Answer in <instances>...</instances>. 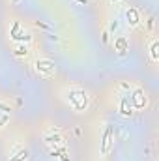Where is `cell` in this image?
Listing matches in <instances>:
<instances>
[{
	"label": "cell",
	"instance_id": "obj_1",
	"mask_svg": "<svg viewBox=\"0 0 159 161\" xmlns=\"http://www.w3.org/2000/svg\"><path fill=\"white\" fill-rule=\"evenodd\" d=\"M36 66H38L36 69L41 77H51L54 73V62H51V60H38Z\"/></svg>",
	"mask_w": 159,
	"mask_h": 161
},
{
	"label": "cell",
	"instance_id": "obj_2",
	"mask_svg": "<svg viewBox=\"0 0 159 161\" xmlns=\"http://www.w3.org/2000/svg\"><path fill=\"white\" fill-rule=\"evenodd\" d=\"M110 135H112V131H110V127L105 131V137H103V146H101V152L103 154H107L109 152V148H110Z\"/></svg>",
	"mask_w": 159,
	"mask_h": 161
},
{
	"label": "cell",
	"instance_id": "obj_3",
	"mask_svg": "<svg viewBox=\"0 0 159 161\" xmlns=\"http://www.w3.org/2000/svg\"><path fill=\"white\" fill-rule=\"evenodd\" d=\"M150 54H152V60H154V62H157V58H159V56H157V41H155V39L152 41V47H150Z\"/></svg>",
	"mask_w": 159,
	"mask_h": 161
},
{
	"label": "cell",
	"instance_id": "obj_4",
	"mask_svg": "<svg viewBox=\"0 0 159 161\" xmlns=\"http://www.w3.org/2000/svg\"><path fill=\"white\" fill-rule=\"evenodd\" d=\"M127 19H131V21H129L131 24H137V23H139V15H137V11H135V9H129V11H127Z\"/></svg>",
	"mask_w": 159,
	"mask_h": 161
},
{
	"label": "cell",
	"instance_id": "obj_5",
	"mask_svg": "<svg viewBox=\"0 0 159 161\" xmlns=\"http://www.w3.org/2000/svg\"><path fill=\"white\" fill-rule=\"evenodd\" d=\"M45 142H49V144H52V142H54V144H60L62 139H60V137H45Z\"/></svg>",
	"mask_w": 159,
	"mask_h": 161
},
{
	"label": "cell",
	"instance_id": "obj_6",
	"mask_svg": "<svg viewBox=\"0 0 159 161\" xmlns=\"http://www.w3.org/2000/svg\"><path fill=\"white\" fill-rule=\"evenodd\" d=\"M26 157H28V154H26V150H23V152H19V157H13L11 161H23Z\"/></svg>",
	"mask_w": 159,
	"mask_h": 161
},
{
	"label": "cell",
	"instance_id": "obj_7",
	"mask_svg": "<svg viewBox=\"0 0 159 161\" xmlns=\"http://www.w3.org/2000/svg\"><path fill=\"white\" fill-rule=\"evenodd\" d=\"M26 53H28V49H26V47H23V45H19V47H17V54H19V56H21V54H24V56H26Z\"/></svg>",
	"mask_w": 159,
	"mask_h": 161
}]
</instances>
